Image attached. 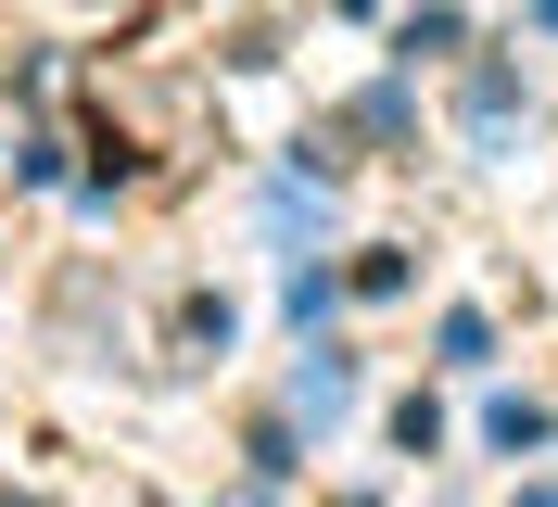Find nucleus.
Returning a JSON list of instances; mask_svg holds the SVG:
<instances>
[{
  "label": "nucleus",
  "mask_w": 558,
  "mask_h": 507,
  "mask_svg": "<svg viewBox=\"0 0 558 507\" xmlns=\"http://www.w3.org/2000/svg\"><path fill=\"white\" fill-rule=\"evenodd\" d=\"M292 406H317V419H343V406H355V369H343V355H305V381H292Z\"/></svg>",
  "instance_id": "obj_1"
},
{
  "label": "nucleus",
  "mask_w": 558,
  "mask_h": 507,
  "mask_svg": "<svg viewBox=\"0 0 558 507\" xmlns=\"http://www.w3.org/2000/svg\"><path fill=\"white\" fill-rule=\"evenodd\" d=\"M229 507H267V495H229Z\"/></svg>",
  "instance_id": "obj_2"
}]
</instances>
